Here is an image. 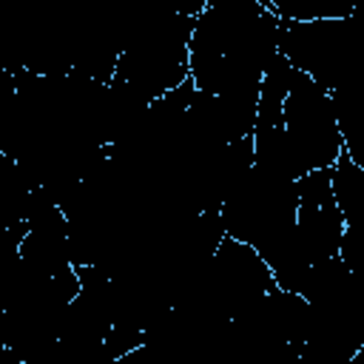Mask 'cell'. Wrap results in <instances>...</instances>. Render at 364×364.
Returning a JSON list of instances; mask_svg holds the SVG:
<instances>
[{
    "instance_id": "cell-2",
    "label": "cell",
    "mask_w": 364,
    "mask_h": 364,
    "mask_svg": "<svg viewBox=\"0 0 364 364\" xmlns=\"http://www.w3.org/2000/svg\"><path fill=\"white\" fill-rule=\"evenodd\" d=\"M330 191L344 225H364V168L347 151H341L330 168Z\"/></svg>"
},
{
    "instance_id": "cell-1",
    "label": "cell",
    "mask_w": 364,
    "mask_h": 364,
    "mask_svg": "<svg viewBox=\"0 0 364 364\" xmlns=\"http://www.w3.org/2000/svg\"><path fill=\"white\" fill-rule=\"evenodd\" d=\"M199 11L202 9L176 11L162 23H156L154 28H148L139 40L125 46L117 54L111 80L128 88L145 105L156 102L168 91L188 82V40H191L193 17Z\"/></svg>"
}]
</instances>
